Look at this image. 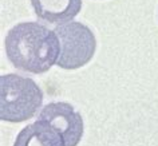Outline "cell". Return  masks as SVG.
Wrapping results in <instances>:
<instances>
[{"instance_id":"5b68a950","label":"cell","mask_w":158,"mask_h":146,"mask_svg":"<svg viewBox=\"0 0 158 146\" xmlns=\"http://www.w3.org/2000/svg\"><path fill=\"white\" fill-rule=\"evenodd\" d=\"M31 4L40 20L56 26L70 23L82 10V0H31Z\"/></svg>"},{"instance_id":"7a4b0ae2","label":"cell","mask_w":158,"mask_h":146,"mask_svg":"<svg viewBox=\"0 0 158 146\" xmlns=\"http://www.w3.org/2000/svg\"><path fill=\"white\" fill-rule=\"evenodd\" d=\"M43 103V93L31 78L7 74L0 78V118L19 123L32 118Z\"/></svg>"},{"instance_id":"8992f818","label":"cell","mask_w":158,"mask_h":146,"mask_svg":"<svg viewBox=\"0 0 158 146\" xmlns=\"http://www.w3.org/2000/svg\"><path fill=\"white\" fill-rule=\"evenodd\" d=\"M14 146H64V141L55 127L38 119L18 134Z\"/></svg>"},{"instance_id":"3957f363","label":"cell","mask_w":158,"mask_h":146,"mask_svg":"<svg viewBox=\"0 0 158 146\" xmlns=\"http://www.w3.org/2000/svg\"><path fill=\"white\" fill-rule=\"evenodd\" d=\"M54 31L60 46L58 67L63 70H78L93 59L97 40L87 26L79 22H70L56 26Z\"/></svg>"},{"instance_id":"277c9868","label":"cell","mask_w":158,"mask_h":146,"mask_svg":"<svg viewBox=\"0 0 158 146\" xmlns=\"http://www.w3.org/2000/svg\"><path fill=\"white\" fill-rule=\"evenodd\" d=\"M38 119L44 121L56 129L64 141V146H77L82 140L83 119L70 103L52 102L46 105Z\"/></svg>"},{"instance_id":"6da1fadb","label":"cell","mask_w":158,"mask_h":146,"mask_svg":"<svg viewBox=\"0 0 158 146\" xmlns=\"http://www.w3.org/2000/svg\"><path fill=\"white\" fill-rule=\"evenodd\" d=\"M59 39L55 31L36 22L19 23L6 36V54L18 70L31 74L47 73L59 58Z\"/></svg>"}]
</instances>
